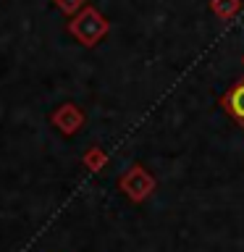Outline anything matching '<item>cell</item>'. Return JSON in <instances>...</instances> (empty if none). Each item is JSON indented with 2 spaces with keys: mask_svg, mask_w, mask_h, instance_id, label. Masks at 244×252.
<instances>
[{
  "mask_svg": "<svg viewBox=\"0 0 244 252\" xmlns=\"http://www.w3.org/2000/svg\"><path fill=\"white\" fill-rule=\"evenodd\" d=\"M226 105H228V110H231L236 118H239V121H244V82L236 87L231 94H228Z\"/></svg>",
  "mask_w": 244,
  "mask_h": 252,
  "instance_id": "cell-1",
  "label": "cell"
}]
</instances>
